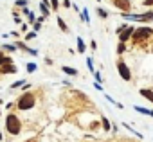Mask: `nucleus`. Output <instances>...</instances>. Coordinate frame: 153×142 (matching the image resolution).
I'll return each instance as SVG.
<instances>
[{"instance_id": "nucleus-1", "label": "nucleus", "mask_w": 153, "mask_h": 142, "mask_svg": "<svg viewBox=\"0 0 153 142\" xmlns=\"http://www.w3.org/2000/svg\"><path fill=\"white\" fill-rule=\"evenodd\" d=\"M6 129L9 135H18L22 131V122L16 113H7L6 115Z\"/></svg>"}, {"instance_id": "nucleus-2", "label": "nucleus", "mask_w": 153, "mask_h": 142, "mask_svg": "<svg viewBox=\"0 0 153 142\" xmlns=\"http://www.w3.org/2000/svg\"><path fill=\"white\" fill-rule=\"evenodd\" d=\"M34 103H36V97H34L31 92H25V94H22V95L18 97L16 108H18L20 112H27V110H31V108L34 106Z\"/></svg>"}, {"instance_id": "nucleus-3", "label": "nucleus", "mask_w": 153, "mask_h": 142, "mask_svg": "<svg viewBox=\"0 0 153 142\" xmlns=\"http://www.w3.org/2000/svg\"><path fill=\"white\" fill-rule=\"evenodd\" d=\"M151 33H153V29H151V27H148V25H142V27H135L131 40H133L135 43H140L142 40H148V38L151 36Z\"/></svg>"}, {"instance_id": "nucleus-4", "label": "nucleus", "mask_w": 153, "mask_h": 142, "mask_svg": "<svg viewBox=\"0 0 153 142\" xmlns=\"http://www.w3.org/2000/svg\"><path fill=\"white\" fill-rule=\"evenodd\" d=\"M117 72L124 81H131V70L130 67L124 63V59H117Z\"/></svg>"}, {"instance_id": "nucleus-5", "label": "nucleus", "mask_w": 153, "mask_h": 142, "mask_svg": "<svg viewBox=\"0 0 153 142\" xmlns=\"http://www.w3.org/2000/svg\"><path fill=\"white\" fill-rule=\"evenodd\" d=\"M133 31H135V27H133V25H128L126 29H123V31L119 33V41H121V43H126L128 40H131Z\"/></svg>"}, {"instance_id": "nucleus-6", "label": "nucleus", "mask_w": 153, "mask_h": 142, "mask_svg": "<svg viewBox=\"0 0 153 142\" xmlns=\"http://www.w3.org/2000/svg\"><path fill=\"white\" fill-rule=\"evenodd\" d=\"M114 6H115V9H121L123 13H128L131 7V2L130 0H114Z\"/></svg>"}, {"instance_id": "nucleus-7", "label": "nucleus", "mask_w": 153, "mask_h": 142, "mask_svg": "<svg viewBox=\"0 0 153 142\" xmlns=\"http://www.w3.org/2000/svg\"><path fill=\"white\" fill-rule=\"evenodd\" d=\"M15 45H16V49H20V50H24V52H27V54H31V56H38V50H36V49L27 47V45H25V41H16Z\"/></svg>"}, {"instance_id": "nucleus-8", "label": "nucleus", "mask_w": 153, "mask_h": 142, "mask_svg": "<svg viewBox=\"0 0 153 142\" xmlns=\"http://www.w3.org/2000/svg\"><path fill=\"white\" fill-rule=\"evenodd\" d=\"M18 72V67L15 63H9V65H2L0 67V74H15Z\"/></svg>"}, {"instance_id": "nucleus-9", "label": "nucleus", "mask_w": 153, "mask_h": 142, "mask_svg": "<svg viewBox=\"0 0 153 142\" xmlns=\"http://www.w3.org/2000/svg\"><path fill=\"white\" fill-rule=\"evenodd\" d=\"M137 22H146V24L153 22V11H146L144 15H137Z\"/></svg>"}, {"instance_id": "nucleus-10", "label": "nucleus", "mask_w": 153, "mask_h": 142, "mask_svg": "<svg viewBox=\"0 0 153 142\" xmlns=\"http://www.w3.org/2000/svg\"><path fill=\"white\" fill-rule=\"evenodd\" d=\"M139 94H140L146 101L153 103V88H140V90H139Z\"/></svg>"}, {"instance_id": "nucleus-11", "label": "nucleus", "mask_w": 153, "mask_h": 142, "mask_svg": "<svg viewBox=\"0 0 153 142\" xmlns=\"http://www.w3.org/2000/svg\"><path fill=\"white\" fill-rule=\"evenodd\" d=\"M61 72H65V74L70 76V78H76L79 70H78V68H74V67H67V65H63V67H61Z\"/></svg>"}, {"instance_id": "nucleus-12", "label": "nucleus", "mask_w": 153, "mask_h": 142, "mask_svg": "<svg viewBox=\"0 0 153 142\" xmlns=\"http://www.w3.org/2000/svg\"><path fill=\"white\" fill-rule=\"evenodd\" d=\"M76 43H78V52H79V54H85V52H87V43H85V40H83L81 36L76 38Z\"/></svg>"}, {"instance_id": "nucleus-13", "label": "nucleus", "mask_w": 153, "mask_h": 142, "mask_svg": "<svg viewBox=\"0 0 153 142\" xmlns=\"http://www.w3.org/2000/svg\"><path fill=\"white\" fill-rule=\"evenodd\" d=\"M133 110L139 112V113H142V115H149L153 119V110H148V108H142V106H133Z\"/></svg>"}, {"instance_id": "nucleus-14", "label": "nucleus", "mask_w": 153, "mask_h": 142, "mask_svg": "<svg viewBox=\"0 0 153 142\" xmlns=\"http://www.w3.org/2000/svg\"><path fill=\"white\" fill-rule=\"evenodd\" d=\"M9 63H15L9 54H2V56H0V67H2V65H9Z\"/></svg>"}, {"instance_id": "nucleus-15", "label": "nucleus", "mask_w": 153, "mask_h": 142, "mask_svg": "<svg viewBox=\"0 0 153 142\" xmlns=\"http://www.w3.org/2000/svg\"><path fill=\"white\" fill-rule=\"evenodd\" d=\"M79 16H81V20H83L85 24H90V16H88V9H87V7L79 11Z\"/></svg>"}, {"instance_id": "nucleus-16", "label": "nucleus", "mask_w": 153, "mask_h": 142, "mask_svg": "<svg viewBox=\"0 0 153 142\" xmlns=\"http://www.w3.org/2000/svg\"><path fill=\"white\" fill-rule=\"evenodd\" d=\"M101 126H103L105 131H110V129H112V122H110L106 117H101Z\"/></svg>"}, {"instance_id": "nucleus-17", "label": "nucleus", "mask_w": 153, "mask_h": 142, "mask_svg": "<svg viewBox=\"0 0 153 142\" xmlns=\"http://www.w3.org/2000/svg\"><path fill=\"white\" fill-rule=\"evenodd\" d=\"M58 27H59L63 33H68V25L65 24V20H63L61 16H58Z\"/></svg>"}, {"instance_id": "nucleus-18", "label": "nucleus", "mask_w": 153, "mask_h": 142, "mask_svg": "<svg viewBox=\"0 0 153 142\" xmlns=\"http://www.w3.org/2000/svg\"><path fill=\"white\" fill-rule=\"evenodd\" d=\"M2 50H6V52H16L18 49H16V45H9V43H2Z\"/></svg>"}, {"instance_id": "nucleus-19", "label": "nucleus", "mask_w": 153, "mask_h": 142, "mask_svg": "<svg viewBox=\"0 0 153 142\" xmlns=\"http://www.w3.org/2000/svg\"><path fill=\"white\" fill-rule=\"evenodd\" d=\"M87 67H88V72H90V74H94V72H96V68H94V59H92L90 56L87 58Z\"/></svg>"}, {"instance_id": "nucleus-20", "label": "nucleus", "mask_w": 153, "mask_h": 142, "mask_svg": "<svg viewBox=\"0 0 153 142\" xmlns=\"http://www.w3.org/2000/svg\"><path fill=\"white\" fill-rule=\"evenodd\" d=\"M123 126H124V128H126V129H130V131H131V133H133V135H137V137H139V138H142V133H139V131H137V129H133V128H131V126H130V124H126V122H124V124H123Z\"/></svg>"}, {"instance_id": "nucleus-21", "label": "nucleus", "mask_w": 153, "mask_h": 142, "mask_svg": "<svg viewBox=\"0 0 153 142\" xmlns=\"http://www.w3.org/2000/svg\"><path fill=\"white\" fill-rule=\"evenodd\" d=\"M49 6H51L52 11H58V7H59V0H49Z\"/></svg>"}, {"instance_id": "nucleus-22", "label": "nucleus", "mask_w": 153, "mask_h": 142, "mask_svg": "<svg viewBox=\"0 0 153 142\" xmlns=\"http://www.w3.org/2000/svg\"><path fill=\"white\" fill-rule=\"evenodd\" d=\"M97 15H99V18H108V11L103 7H97Z\"/></svg>"}, {"instance_id": "nucleus-23", "label": "nucleus", "mask_w": 153, "mask_h": 142, "mask_svg": "<svg viewBox=\"0 0 153 142\" xmlns=\"http://www.w3.org/2000/svg\"><path fill=\"white\" fill-rule=\"evenodd\" d=\"M25 68H27V72L31 74V72H36V68H38V67H36V63H31V61H29Z\"/></svg>"}, {"instance_id": "nucleus-24", "label": "nucleus", "mask_w": 153, "mask_h": 142, "mask_svg": "<svg viewBox=\"0 0 153 142\" xmlns=\"http://www.w3.org/2000/svg\"><path fill=\"white\" fill-rule=\"evenodd\" d=\"M124 50H126V43H121V41H119V43H117V54H123Z\"/></svg>"}, {"instance_id": "nucleus-25", "label": "nucleus", "mask_w": 153, "mask_h": 142, "mask_svg": "<svg viewBox=\"0 0 153 142\" xmlns=\"http://www.w3.org/2000/svg\"><path fill=\"white\" fill-rule=\"evenodd\" d=\"M24 83H25V79H18V81H15V83L11 85V88H13V90H16V88H18V87H22Z\"/></svg>"}, {"instance_id": "nucleus-26", "label": "nucleus", "mask_w": 153, "mask_h": 142, "mask_svg": "<svg viewBox=\"0 0 153 142\" xmlns=\"http://www.w3.org/2000/svg\"><path fill=\"white\" fill-rule=\"evenodd\" d=\"M40 29H42V22H38V20H36V22L33 24V31H34V33H38Z\"/></svg>"}, {"instance_id": "nucleus-27", "label": "nucleus", "mask_w": 153, "mask_h": 142, "mask_svg": "<svg viewBox=\"0 0 153 142\" xmlns=\"http://www.w3.org/2000/svg\"><path fill=\"white\" fill-rule=\"evenodd\" d=\"M27 22H29V24H34V22H36V16H34V13H33V11L29 13V16H27Z\"/></svg>"}, {"instance_id": "nucleus-28", "label": "nucleus", "mask_w": 153, "mask_h": 142, "mask_svg": "<svg viewBox=\"0 0 153 142\" xmlns=\"http://www.w3.org/2000/svg\"><path fill=\"white\" fill-rule=\"evenodd\" d=\"M94 78H96V81H97V83H103V76H101V74L97 72V70L94 72Z\"/></svg>"}, {"instance_id": "nucleus-29", "label": "nucleus", "mask_w": 153, "mask_h": 142, "mask_svg": "<svg viewBox=\"0 0 153 142\" xmlns=\"http://www.w3.org/2000/svg\"><path fill=\"white\" fill-rule=\"evenodd\" d=\"M33 38H36V33L33 31V33H27L25 34V41H29V40H33Z\"/></svg>"}, {"instance_id": "nucleus-30", "label": "nucleus", "mask_w": 153, "mask_h": 142, "mask_svg": "<svg viewBox=\"0 0 153 142\" xmlns=\"http://www.w3.org/2000/svg\"><path fill=\"white\" fill-rule=\"evenodd\" d=\"M16 6L18 7H25L27 6V0H16Z\"/></svg>"}, {"instance_id": "nucleus-31", "label": "nucleus", "mask_w": 153, "mask_h": 142, "mask_svg": "<svg viewBox=\"0 0 153 142\" xmlns=\"http://www.w3.org/2000/svg\"><path fill=\"white\" fill-rule=\"evenodd\" d=\"M94 88H96L97 92H103V87H101V83H97V81L94 83Z\"/></svg>"}, {"instance_id": "nucleus-32", "label": "nucleus", "mask_w": 153, "mask_h": 142, "mask_svg": "<svg viewBox=\"0 0 153 142\" xmlns=\"http://www.w3.org/2000/svg\"><path fill=\"white\" fill-rule=\"evenodd\" d=\"M126 27H128V25H126V24H123V25H119V27H117V29H115V33H117V34H119V33H121V31H123V29H126Z\"/></svg>"}, {"instance_id": "nucleus-33", "label": "nucleus", "mask_w": 153, "mask_h": 142, "mask_svg": "<svg viewBox=\"0 0 153 142\" xmlns=\"http://www.w3.org/2000/svg\"><path fill=\"white\" fill-rule=\"evenodd\" d=\"M142 4H144L146 7H149V6H153V0H142Z\"/></svg>"}, {"instance_id": "nucleus-34", "label": "nucleus", "mask_w": 153, "mask_h": 142, "mask_svg": "<svg viewBox=\"0 0 153 142\" xmlns=\"http://www.w3.org/2000/svg\"><path fill=\"white\" fill-rule=\"evenodd\" d=\"M22 13H24L25 16H29V13H31V9H27V6H25V7H22Z\"/></svg>"}, {"instance_id": "nucleus-35", "label": "nucleus", "mask_w": 153, "mask_h": 142, "mask_svg": "<svg viewBox=\"0 0 153 142\" xmlns=\"http://www.w3.org/2000/svg\"><path fill=\"white\" fill-rule=\"evenodd\" d=\"M70 6H72L70 0H63V7H70Z\"/></svg>"}, {"instance_id": "nucleus-36", "label": "nucleus", "mask_w": 153, "mask_h": 142, "mask_svg": "<svg viewBox=\"0 0 153 142\" xmlns=\"http://www.w3.org/2000/svg\"><path fill=\"white\" fill-rule=\"evenodd\" d=\"M20 31H22V33H27V24H22V27H20Z\"/></svg>"}, {"instance_id": "nucleus-37", "label": "nucleus", "mask_w": 153, "mask_h": 142, "mask_svg": "<svg viewBox=\"0 0 153 142\" xmlns=\"http://www.w3.org/2000/svg\"><path fill=\"white\" fill-rule=\"evenodd\" d=\"M22 88H24V90H25V92H27V90H29V88H31V85H29V83H27V81H25V83H24V87H22Z\"/></svg>"}, {"instance_id": "nucleus-38", "label": "nucleus", "mask_w": 153, "mask_h": 142, "mask_svg": "<svg viewBox=\"0 0 153 142\" xmlns=\"http://www.w3.org/2000/svg\"><path fill=\"white\" fill-rule=\"evenodd\" d=\"M90 47H92V50H96L97 49V43L96 41H90Z\"/></svg>"}, {"instance_id": "nucleus-39", "label": "nucleus", "mask_w": 153, "mask_h": 142, "mask_svg": "<svg viewBox=\"0 0 153 142\" xmlns=\"http://www.w3.org/2000/svg\"><path fill=\"white\" fill-rule=\"evenodd\" d=\"M0 56H2V50H0Z\"/></svg>"}, {"instance_id": "nucleus-40", "label": "nucleus", "mask_w": 153, "mask_h": 142, "mask_svg": "<svg viewBox=\"0 0 153 142\" xmlns=\"http://www.w3.org/2000/svg\"><path fill=\"white\" fill-rule=\"evenodd\" d=\"M0 115H2V112H0Z\"/></svg>"}, {"instance_id": "nucleus-41", "label": "nucleus", "mask_w": 153, "mask_h": 142, "mask_svg": "<svg viewBox=\"0 0 153 142\" xmlns=\"http://www.w3.org/2000/svg\"><path fill=\"white\" fill-rule=\"evenodd\" d=\"M97 2H99V0H97Z\"/></svg>"}]
</instances>
